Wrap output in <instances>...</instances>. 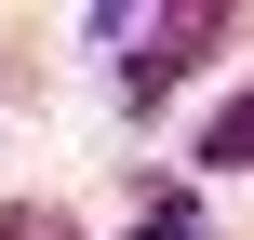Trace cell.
Listing matches in <instances>:
<instances>
[{
    "label": "cell",
    "mask_w": 254,
    "mask_h": 240,
    "mask_svg": "<svg viewBox=\"0 0 254 240\" xmlns=\"http://www.w3.org/2000/svg\"><path fill=\"white\" fill-rule=\"evenodd\" d=\"M0 240H80V227H67L54 200H13V214H0Z\"/></svg>",
    "instance_id": "obj_3"
},
{
    "label": "cell",
    "mask_w": 254,
    "mask_h": 240,
    "mask_svg": "<svg viewBox=\"0 0 254 240\" xmlns=\"http://www.w3.org/2000/svg\"><path fill=\"white\" fill-rule=\"evenodd\" d=\"M214 40H228V13H214V0H188V13H147V53L121 67V94H134V107H161V94H174V80L214 53Z\"/></svg>",
    "instance_id": "obj_1"
},
{
    "label": "cell",
    "mask_w": 254,
    "mask_h": 240,
    "mask_svg": "<svg viewBox=\"0 0 254 240\" xmlns=\"http://www.w3.org/2000/svg\"><path fill=\"white\" fill-rule=\"evenodd\" d=\"M201 160H214V174H254V94L214 120V134H201Z\"/></svg>",
    "instance_id": "obj_2"
}]
</instances>
